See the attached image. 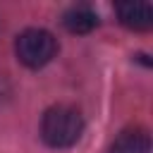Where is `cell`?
<instances>
[{
    "mask_svg": "<svg viewBox=\"0 0 153 153\" xmlns=\"http://www.w3.org/2000/svg\"><path fill=\"white\" fill-rule=\"evenodd\" d=\"M84 131L81 112L72 105H53L41 120V136L53 148H69Z\"/></svg>",
    "mask_w": 153,
    "mask_h": 153,
    "instance_id": "cell-1",
    "label": "cell"
},
{
    "mask_svg": "<svg viewBox=\"0 0 153 153\" xmlns=\"http://www.w3.org/2000/svg\"><path fill=\"white\" fill-rule=\"evenodd\" d=\"M14 53L24 67L41 69L57 55V38L45 29H26L17 36Z\"/></svg>",
    "mask_w": 153,
    "mask_h": 153,
    "instance_id": "cell-2",
    "label": "cell"
},
{
    "mask_svg": "<svg viewBox=\"0 0 153 153\" xmlns=\"http://www.w3.org/2000/svg\"><path fill=\"white\" fill-rule=\"evenodd\" d=\"M117 17L131 31H148L153 26V7L148 2H124V5H117Z\"/></svg>",
    "mask_w": 153,
    "mask_h": 153,
    "instance_id": "cell-3",
    "label": "cell"
},
{
    "mask_svg": "<svg viewBox=\"0 0 153 153\" xmlns=\"http://www.w3.org/2000/svg\"><path fill=\"white\" fill-rule=\"evenodd\" d=\"M110 153H151V136L146 129H124L110 146Z\"/></svg>",
    "mask_w": 153,
    "mask_h": 153,
    "instance_id": "cell-4",
    "label": "cell"
},
{
    "mask_svg": "<svg viewBox=\"0 0 153 153\" xmlns=\"http://www.w3.org/2000/svg\"><path fill=\"white\" fill-rule=\"evenodd\" d=\"M62 24L72 33H88L98 26V14L86 5H74L62 14Z\"/></svg>",
    "mask_w": 153,
    "mask_h": 153,
    "instance_id": "cell-5",
    "label": "cell"
}]
</instances>
